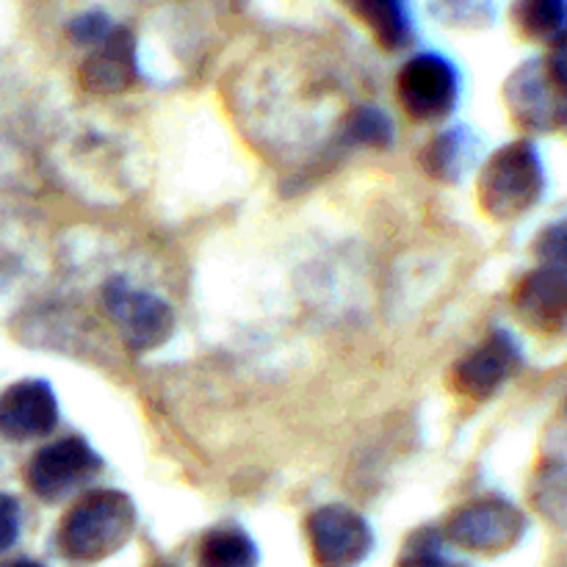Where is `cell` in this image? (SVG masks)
I'll list each match as a JSON object with an SVG mask.
<instances>
[{"instance_id": "3", "label": "cell", "mask_w": 567, "mask_h": 567, "mask_svg": "<svg viewBox=\"0 0 567 567\" xmlns=\"http://www.w3.org/2000/svg\"><path fill=\"white\" fill-rule=\"evenodd\" d=\"M105 463L86 437L64 435L42 443L25 465V485L39 502L59 504L89 491L94 480L103 474Z\"/></svg>"}, {"instance_id": "18", "label": "cell", "mask_w": 567, "mask_h": 567, "mask_svg": "<svg viewBox=\"0 0 567 567\" xmlns=\"http://www.w3.org/2000/svg\"><path fill=\"white\" fill-rule=\"evenodd\" d=\"M430 14L452 31H487L496 22V0H430Z\"/></svg>"}, {"instance_id": "4", "label": "cell", "mask_w": 567, "mask_h": 567, "mask_svg": "<svg viewBox=\"0 0 567 567\" xmlns=\"http://www.w3.org/2000/svg\"><path fill=\"white\" fill-rule=\"evenodd\" d=\"M529 520L524 509L502 496H480L460 504L443 524V540L482 557H498L520 546Z\"/></svg>"}, {"instance_id": "19", "label": "cell", "mask_w": 567, "mask_h": 567, "mask_svg": "<svg viewBox=\"0 0 567 567\" xmlns=\"http://www.w3.org/2000/svg\"><path fill=\"white\" fill-rule=\"evenodd\" d=\"M343 136L358 147L385 150L393 142V122L377 105H358L343 120Z\"/></svg>"}, {"instance_id": "16", "label": "cell", "mask_w": 567, "mask_h": 567, "mask_svg": "<svg viewBox=\"0 0 567 567\" xmlns=\"http://www.w3.org/2000/svg\"><path fill=\"white\" fill-rule=\"evenodd\" d=\"M509 22L524 42L548 44L567 28V0H513Z\"/></svg>"}, {"instance_id": "1", "label": "cell", "mask_w": 567, "mask_h": 567, "mask_svg": "<svg viewBox=\"0 0 567 567\" xmlns=\"http://www.w3.org/2000/svg\"><path fill=\"white\" fill-rule=\"evenodd\" d=\"M133 498L116 487H89L72 502L55 532L59 554L78 565H97L116 557L136 532Z\"/></svg>"}, {"instance_id": "7", "label": "cell", "mask_w": 567, "mask_h": 567, "mask_svg": "<svg viewBox=\"0 0 567 567\" xmlns=\"http://www.w3.org/2000/svg\"><path fill=\"white\" fill-rule=\"evenodd\" d=\"M305 537L316 567H358L374 548L369 520L347 504L316 507L305 520Z\"/></svg>"}, {"instance_id": "8", "label": "cell", "mask_w": 567, "mask_h": 567, "mask_svg": "<svg viewBox=\"0 0 567 567\" xmlns=\"http://www.w3.org/2000/svg\"><path fill=\"white\" fill-rule=\"evenodd\" d=\"M103 305L125 347L133 352H153L175 336V313L166 299L136 291L127 282L111 280L103 288Z\"/></svg>"}, {"instance_id": "11", "label": "cell", "mask_w": 567, "mask_h": 567, "mask_svg": "<svg viewBox=\"0 0 567 567\" xmlns=\"http://www.w3.org/2000/svg\"><path fill=\"white\" fill-rule=\"evenodd\" d=\"M513 313L537 336L567 330V275L551 266H535L513 288Z\"/></svg>"}, {"instance_id": "14", "label": "cell", "mask_w": 567, "mask_h": 567, "mask_svg": "<svg viewBox=\"0 0 567 567\" xmlns=\"http://www.w3.org/2000/svg\"><path fill=\"white\" fill-rule=\"evenodd\" d=\"M419 161L432 181L460 183L474 164V136L465 127H446L424 144Z\"/></svg>"}, {"instance_id": "9", "label": "cell", "mask_w": 567, "mask_h": 567, "mask_svg": "<svg viewBox=\"0 0 567 567\" xmlns=\"http://www.w3.org/2000/svg\"><path fill=\"white\" fill-rule=\"evenodd\" d=\"M520 369V347L507 330H493L485 341L463 354L452 365L454 393L471 402H487L496 396Z\"/></svg>"}, {"instance_id": "28", "label": "cell", "mask_w": 567, "mask_h": 567, "mask_svg": "<svg viewBox=\"0 0 567 567\" xmlns=\"http://www.w3.org/2000/svg\"><path fill=\"white\" fill-rule=\"evenodd\" d=\"M158 567H169V565H158Z\"/></svg>"}, {"instance_id": "26", "label": "cell", "mask_w": 567, "mask_h": 567, "mask_svg": "<svg viewBox=\"0 0 567 567\" xmlns=\"http://www.w3.org/2000/svg\"><path fill=\"white\" fill-rule=\"evenodd\" d=\"M338 3H341L347 11H352L354 6H358V0H338Z\"/></svg>"}, {"instance_id": "23", "label": "cell", "mask_w": 567, "mask_h": 567, "mask_svg": "<svg viewBox=\"0 0 567 567\" xmlns=\"http://www.w3.org/2000/svg\"><path fill=\"white\" fill-rule=\"evenodd\" d=\"M22 532V507L14 496L0 493V554L9 551Z\"/></svg>"}, {"instance_id": "6", "label": "cell", "mask_w": 567, "mask_h": 567, "mask_svg": "<svg viewBox=\"0 0 567 567\" xmlns=\"http://www.w3.org/2000/svg\"><path fill=\"white\" fill-rule=\"evenodd\" d=\"M502 94L509 120L524 133H557L567 127V94L551 81L543 59L515 66Z\"/></svg>"}, {"instance_id": "10", "label": "cell", "mask_w": 567, "mask_h": 567, "mask_svg": "<svg viewBox=\"0 0 567 567\" xmlns=\"http://www.w3.org/2000/svg\"><path fill=\"white\" fill-rule=\"evenodd\" d=\"M59 419V399L44 380H20L0 393V437L3 441H44L55 432Z\"/></svg>"}, {"instance_id": "15", "label": "cell", "mask_w": 567, "mask_h": 567, "mask_svg": "<svg viewBox=\"0 0 567 567\" xmlns=\"http://www.w3.org/2000/svg\"><path fill=\"white\" fill-rule=\"evenodd\" d=\"M194 563L197 567H258L260 551L241 526H214L199 537Z\"/></svg>"}, {"instance_id": "17", "label": "cell", "mask_w": 567, "mask_h": 567, "mask_svg": "<svg viewBox=\"0 0 567 567\" xmlns=\"http://www.w3.org/2000/svg\"><path fill=\"white\" fill-rule=\"evenodd\" d=\"M532 504L554 526H567V465L548 460L532 482Z\"/></svg>"}, {"instance_id": "13", "label": "cell", "mask_w": 567, "mask_h": 567, "mask_svg": "<svg viewBox=\"0 0 567 567\" xmlns=\"http://www.w3.org/2000/svg\"><path fill=\"white\" fill-rule=\"evenodd\" d=\"M352 14L385 53H402L413 44L415 25L408 0H358Z\"/></svg>"}, {"instance_id": "20", "label": "cell", "mask_w": 567, "mask_h": 567, "mask_svg": "<svg viewBox=\"0 0 567 567\" xmlns=\"http://www.w3.org/2000/svg\"><path fill=\"white\" fill-rule=\"evenodd\" d=\"M443 535L441 529H432V526H424V529L413 532L408 537L402 548V557H399L396 567H468L460 559H452L446 551H443Z\"/></svg>"}, {"instance_id": "2", "label": "cell", "mask_w": 567, "mask_h": 567, "mask_svg": "<svg viewBox=\"0 0 567 567\" xmlns=\"http://www.w3.org/2000/svg\"><path fill=\"white\" fill-rule=\"evenodd\" d=\"M546 192V166L540 150L529 138L504 144L482 164L476 177V199L487 219L518 221L537 208Z\"/></svg>"}, {"instance_id": "21", "label": "cell", "mask_w": 567, "mask_h": 567, "mask_svg": "<svg viewBox=\"0 0 567 567\" xmlns=\"http://www.w3.org/2000/svg\"><path fill=\"white\" fill-rule=\"evenodd\" d=\"M532 252L540 260V266H551L567 275V216L565 219L551 221L535 236Z\"/></svg>"}, {"instance_id": "22", "label": "cell", "mask_w": 567, "mask_h": 567, "mask_svg": "<svg viewBox=\"0 0 567 567\" xmlns=\"http://www.w3.org/2000/svg\"><path fill=\"white\" fill-rule=\"evenodd\" d=\"M114 28V22L109 20V14L105 11H83V14L72 17L70 25H66V37H70V42L75 44V48H86L92 50L94 44L103 42L105 33Z\"/></svg>"}, {"instance_id": "25", "label": "cell", "mask_w": 567, "mask_h": 567, "mask_svg": "<svg viewBox=\"0 0 567 567\" xmlns=\"http://www.w3.org/2000/svg\"><path fill=\"white\" fill-rule=\"evenodd\" d=\"M0 567H48V565L39 563V559H31V557H14V559H6V563H0Z\"/></svg>"}, {"instance_id": "5", "label": "cell", "mask_w": 567, "mask_h": 567, "mask_svg": "<svg viewBox=\"0 0 567 567\" xmlns=\"http://www.w3.org/2000/svg\"><path fill=\"white\" fill-rule=\"evenodd\" d=\"M399 109L415 125H441L460 103V72L435 50L415 53L396 72Z\"/></svg>"}, {"instance_id": "12", "label": "cell", "mask_w": 567, "mask_h": 567, "mask_svg": "<svg viewBox=\"0 0 567 567\" xmlns=\"http://www.w3.org/2000/svg\"><path fill=\"white\" fill-rule=\"evenodd\" d=\"M78 78L86 92L100 94V97H114L136 86L142 70H138V48L131 28H111L103 42L94 44L81 61Z\"/></svg>"}, {"instance_id": "27", "label": "cell", "mask_w": 567, "mask_h": 567, "mask_svg": "<svg viewBox=\"0 0 567 567\" xmlns=\"http://www.w3.org/2000/svg\"><path fill=\"white\" fill-rule=\"evenodd\" d=\"M563 419H565V424H567V399H565V404H563Z\"/></svg>"}, {"instance_id": "24", "label": "cell", "mask_w": 567, "mask_h": 567, "mask_svg": "<svg viewBox=\"0 0 567 567\" xmlns=\"http://www.w3.org/2000/svg\"><path fill=\"white\" fill-rule=\"evenodd\" d=\"M543 64H546L551 81L567 94V28L548 42L546 55H543Z\"/></svg>"}]
</instances>
